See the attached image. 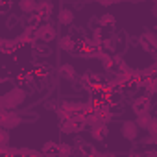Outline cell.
I'll list each match as a JSON object with an SVG mask.
<instances>
[{
  "label": "cell",
  "instance_id": "cell-5",
  "mask_svg": "<svg viewBox=\"0 0 157 157\" xmlns=\"http://www.w3.org/2000/svg\"><path fill=\"white\" fill-rule=\"evenodd\" d=\"M57 21H59V24H70L74 21V13L70 10H61L57 15Z\"/></svg>",
  "mask_w": 157,
  "mask_h": 157
},
{
  "label": "cell",
  "instance_id": "cell-9",
  "mask_svg": "<svg viewBox=\"0 0 157 157\" xmlns=\"http://www.w3.org/2000/svg\"><path fill=\"white\" fill-rule=\"evenodd\" d=\"M137 126H139V128H146V129H148V128L151 126L150 115H140V117H139V120H137Z\"/></svg>",
  "mask_w": 157,
  "mask_h": 157
},
{
  "label": "cell",
  "instance_id": "cell-11",
  "mask_svg": "<svg viewBox=\"0 0 157 157\" xmlns=\"http://www.w3.org/2000/svg\"><path fill=\"white\" fill-rule=\"evenodd\" d=\"M70 153H72V150H70L68 144H59V146H57V155H59V157H68Z\"/></svg>",
  "mask_w": 157,
  "mask_h": 157
},
{
  "label": "cell",
  "instance_id": "cell-1",
  "mask_svg": "<svg viewBox=\"0 0 157 157\" xmlns=\"http://www.w3.org/2000/svg\"><path fill=\"white\" fill-rule=\"evenodd\" d=\"M139 126H137V122H131V120H128V122H124L122 124V128H120V133H122V137L126 139V140H135L137 137H139Z\"/></svg>",
  "mask_w": 157,
  "mask_h": 157
},
{
  "label": "cell",
  "instance_id": "cell-12",
  "mask_svg": "<svg viewBox=\"0 0 157 157\" xmlns=\"http://www.w3.org/2000/svg\"><path fill=\"white\" fill-rule=\"evenodd\" d=\"M144 157H157V151H148L144 153Z\"/></svg>",
  "mask_w": 157,
  "mask_h": 157
},
{
  "label": "cell",
  "instance_id": "cell-4",
  "mask_svg": "<svg viewBox=\"0 0 157 157\" xmlns=\"http://www.w3.org/2000/svg\"><path fill=\"white\" fill-rule=\"evenodd\" d=\"M107 133H109V129H107V126H104V124H98V126L93 128V139H94V140H104V139L107 137Z\"/></svg>",
  "mask_w": 157,
  "mask_h": 157
},
{
  "label": "cell",
  "instance_id": "cell-3",
  "mask_svg": "<svg viewBox=\"0 0 157 157\" xmlns=\"http://www.w3.org/2000/svg\"><path fill=\"white\" fill-rule=\"evenodd\" d=\"M37 37L48 43V41H52V39L56 37V32H54L52 26H41V28L37 30Z\"/></svg>",
  "mask_w": 157,
  "mask_h": 157
},
{
  "label": "cell",
  "instance_id": "cell-2",
  "mask_svg": "<svg viewBox=\"0 0 157 157\" xmlns=\"http://www.w3.org/2000/svg\"><path fill=\"white\" fill-rule=\"evenodd\" d=\"M22 100H24V93H22V91H11L10 94L4 96V105H8V107L19 105Z\"/></svg>",
  "mask_w": 157,
  "mask_h": 157
},
{
  "label": "cell",
  "instance_id": "cell-8",
  "mask_svg": "<svg viewBox=\"0 0 157 157\" xmlns=\"http://www.w3.org/2000/svg\"><path fill=\"white\" fill-rule=\"evenodd\" d=\"M61 48L67 50V52H72V50H74V41H72V37H63V39H61Z\"/></svg>",
  "mask_w": 157,
  "mask_h": 157
},
{
  "label": "cell",
  "instance_id": "cell-7",
  "mask_svg": "<svg viewBox=\"0 0 157 157\" xmlns=\"http://www.w3.org/2000/svg\"><path fill=\"white\" fill-rule=\"evenodd\" d=\"M142 107H146V109L150 107V102H148L146 98H139V100H137V104L133 105V109H135L139 115H144V113H142Z\"/></svg>",
  "mask_w": 157,
  "mask_h": 157
},
{
  "label": "cell",
  "instance_id": "cell-10",
  "mask_svg": "<svg viewBox=\"0 0 157 157\" xmlns=\"http://www.w3.org/2000/svg\"><path fill=\"white\" fill-rule=\"evenodd\" d=\"M61 74H63V78H67V80H72L76 72H74V68L70 65H63L61 67Z\"/></svg>",
  "mask_w": 157,
  "mask_h": 157
},
{
  "label": "cell",
  "instance_id": "cell-6",
  "mask_svg": "<svg viewBox=\"0 0 157 157\" xmlns=\"http://www.w3.org/2000/svg\"><path fill=\"white\" fill-rule=\"evenodd\" d=\"M19 8H21L24 13H33L39 6L33 2V0H22V2H19Z\"/></svg>",
  "mask_w": 157,
  "mask_h": 157
}]
</instances>
